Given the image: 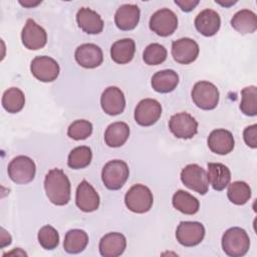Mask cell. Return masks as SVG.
I'll return each mask as SVG.
<instances>
[{"instance_id": "obj_23", "label": "cell", "mask_w": 257, "mask_h": 257, "mask_svg": "<svg viewBox=\"0 0 257 257\" xmlns=\"http://www.w3.org/2000/svg\"><path fill=\"white\" fill-rule=\"evenodd\" d=\"M207 178L214 190L222 191L230 184L231 172L221 163H209Z\"/></svg>"}, {"instance_id": "obj_36", "label": "cell", "mask_w": 257, "mask_h": 257, "mask_svg": "<svg viewBox=\"0 0 257 257\" xmlns=\"http://www.w3.org/2000/svg\"><path fill=\"white\" fill-rule=\"evenodd\" d=\"M38 242L44 249L52 250L59 243L58 232L52 226L45 225L38 232Z\"/></svg>"}, {"instance_id": "obj_33", "label": "cell", "mask_w": 257, "mask_h": 257, "mask_svg": "<svg viewBox=\"0 0 257 257\" xmlns=\"http://www.w3.org/2000/svg\"><path fill=\"white\" fill-rule=\"evenodd\" d=\"M242 100L240 103L241 111L249 116L257 114V88L254 85L244 87L241 90Z\"/></svg>"}, {"instance_id": "obj_18", "label": "cell", "mask_w": 257, "mask_h": 257, "mask_svg": "<svg viewBox=\"0 0 257 257\" xmlns=\"http://www.w3.org/2000/svg\"><path fill=\"white\" fill-rule=\"evenodd\" d=\"M126 247L125 237L117 232L105 234L99 241V253L103 257L120 256Z\"/></svg>"}, {"instance_id": "obj_12", "label": "cell", "mask_w": 257, "mask_h": 257, "mask_svg": "<svg viewBox=\"0 0 257 257\" xmlns=\"http://www.w3.org/2000/svg\"><path fill=\"white\" fill-rule=\"evenodd\" d=\"M169 128L179 139H192L198 132V122L190 113L179 112L171 116Z\"/></svg>"}, {"instance_id": "obj_32", "label": "cell", "mask_w": 257, "mask_h": 257, "mask_svg": "<svg viewBox=\"0 0 257 257\" xmlns=\"http://www.w3.org/2000/svg\"><path fill=\"white\" fill-rule=\"evenodd\" d=\"M92 159V153L90 148L86 146H80L74 148L68 155L67 165L69 168L78 170L87 167Z\"/></svg>"}, {"instance_id": "obj_29", "label": "cell", "mask_w": 257, "mask_h": 257, "mask_svg": "<svg viewBox=\"0 0 257 257\" xmlns=\"http://www.w3.org/2000/svg\"><path fill=\"white\" fill-rule=\"evenodd\" d=\"M172 203L178 211L186 215H194L199 211L200 208L198 199L183 190H179L174 194Z\"/></svg>"}, {"instance_id": "obj_8", "label": "cell", "mask_w": 257, "mask_h": 257, "mask_svg": "<svg viewBox=\"0 0 257 257\" xmlns=\"http://www.w3.org/2000/svg\"><path fill=\"white\" fill-rule=\"evenodd\" d=\"M178 27V17L169 8L156 11L150 19V29L162 37H167L175 32Z\"/></svg>"}, {"instance_id": "obj_31", "label": "cell", "mask_w": 257, "mask_h": 257, "mask_svg": "<svg viewBox=\"0 0 257 257\" xmlns=\"http://www.w3.org/2000/svg\"><path fill=\"white\" fill-rule=\"evenodd\" d=\"M227 196L233 204L244 205L251 197V189L247 183L243 181H236L228 185Z\"/></svg>"}, {"instance_id": "obj_4", "label": "cell", "mask_w": 257, "mask_h": 257, "mask_svg": "<svg viewBox=\"0 0 257 257\" xmlns=\"http://www.w3.org/2000/svg\"><path fill=\"white\" fill-rule=\"evenodd\" d=\"M124 203L130 211L143 214L151 210L154 203V197L148 187L142 184H137L126 192Z\"/></svg>"}, {"instance_id": "obj_24", "label": "cell", "mask_w": 257, "mask_h": 257, "mask_svg": "<svg viewBox=\"0 0 257 257\" xmlns=\"http://www.w3.org/2000/svg\"><path fill=\"white\" fill-rule=\"evenodd\" d=\"M152 87L161 93L173 91L179 83V75L172 69H165L156 72L152 77Z\"/></svg>"}, {"instance_id": "obj_38", "label": "cell", "mask_w": 257, "mask_h": 257, "mask_svg": "<svg viewBox=\"0 0 257 257\" xmlns=\"http://www.w3.org/2000/svg\"><path fill=\"white\" fill-rule=\"evenodd\" d=\"M175 3L183 11L190 12L199 4V0H175Z\"/></svg>"}, {"instance_id": "obj_37", "label": "cell", "mask_w": 257, "mask_h": 257, "mask_svg": "<svg viewBox=\"0 0 257 257\" xmlns=\"http://www.w3.org/2000/svg\"><path fill=\"white\" fill-rule=\"evenodd\" d=\"M243 138L246 145L252 149L257 148V124L247 126L243 132Z\"/></svg>"}, {"instance_id": "obj_10", "label": "cell", "mask_w": 257, "mask_h": 257, "mask_svg": "<svg viewBox=\"0 0 257 257\" xmlns=\"http://www.w3.org/2000/svg\"><path fill=\"white\" fill-rule=\"evenodd\" d=\"M32 75L42 82H51L55 80L59 74V65L53 58L49 56H36L30 64Z\"/></svg>"}, {"instance_id": "obj_16", "label": "cell", "mask_w": 257, "mask_h": 257, "mask_svg": "<svg viewBox=\"0 0 257 257\" xmlns=\"http://www.w3.org/2000/svg\"><path fill=\"white\" fill-rule=\"evenodd\" d=\"M75 203L78 209L86 213L95 211L99 206L98 194L85 180H82L76 188Z\"/></svg>"}, {"instance_id": "obj_35", "label": "cell", "mask_w": 257, "mask_h": 257, "mask_svg": "<svg viewBox=\"0 0 257 257\" xmlns=\"http://www.w3.org/2000/svg\"><path fill=\"white\" fill-rule=\"evenodd\" d=\"M92 134V124L85 119L74 120L67 130V135L69 138L75 141L85 140Z\"/></svg>"}, {"instance_id": "obj_40", "label": "cell", "mask_w": 257, "mask_h": 257, "mask_svg": "<svg viewBox=\"0 0 257 257\" xmlns=\"http://www.w3.org/2000/svg\"><path fill=\"white\" fill-rule=\"evenodd\" d=\"M216 3H219V4H221L222 6H225V7H228V6H230V5H233V4H235L236 3V1H230V2H225V3H223V2H220V1H216Z\"/></svg>"}, {"instance_id": "obj_13", "label": "cell", "mask_w": 257, "mask_h": 257, "mask_svg": "<svg viewBox=\"0 0 257 257\" xmlns=\"http://www.w3.org/2000/svg\"><path fill=\"white\" fill-rule=\"evenodd\" d=\"M21 40L27 49L37 50L46 44L47 34L33 19H27L21 32Z\"/></svg>"}, {"instance_id": "obj_27", "label": "cell", "mask_w": 257, "mask_h": 257, "mask_svg": "<svg viewBox=\"0 0 257 257\" xmlns=\"http://www.w3.org/2000/svg\"><path fill=\"white\" fill-rule=\"evenodd\" d=\"M130 137V127L125 122L116 121L109 124L104 132V142L108 147L118 148Z\"/></svg>"}, {"instance_id": "obj_15", "label": "cell", "mask_w": 257, "mask_h": 257, "mask_svg": "<svg viewBox=\"0 0 257 257\" xmlns=\"http://www.w3.org/2000/svg\"><path fill=\"white\" fill-rule=\"evenodd\" d=\"M102 110L109 115H116L123 111L125 98L123 92L116 86H108L100 96Z\"/></svg>"}, {"instance_id": "obj_2", "label": "cell", "mask_w": 257, "mask_h": 257, "mask_svg": "<svg viewBox=\"0 0 257 257\" xmlns=\"http://www.w3.org/2000/svg\"><path fill=\"white\" fill-rule=\"evenodd\" d=\"M250 247V239L246 231L239 227L229 228L222 237L223 251L231 257L244 256Z\"/></svg>"}, {"instance_id": "obj_25", "label": "cell", "mask_w": 257, "mask_h": 257, "mask_svg": "<svg viewBox=\"0 0 257 257\" xmlns=\"http://www.w3.org/2000/svg\"><path fill=\"white\" fill-rule=\"evenodd\" d=\"M136 51L135 41L123 38L115 41L110 47V57L117 64H125L132 61Z\"/></svg>"}, {"instance_id": "obj_34", "label": "cell", "mask_w": 257, "mask_h": 257, "mask_svg": "<svg viewBox=\"0 0 257 257\" xmlns=\"http://www.w3.org/2000/svg\"><path fill=\"white\" fill-rule=\"evenodd\" d=\"M143 58L148 65L161 64L167 59V49L159 43H152L145 48Z\"/></svg>"}, {"instance_id": "obj_19", "label": "cell", "mask_w": 257, "mask_h": 257, "mask_svg": "<svg viewBox=\"0 0 257 257\" xmlns=\"http://www.w3.org/2000/svg\"><path fill=\"white\" fill-rule=\"evenodd\" d=\"M234 146L233 135L227 130H214L208 137V147L215 154L227 155L233 151Z\"/></svg>"}, {"instance_id": "obj_11", "label": "cell", "mask_w": 257, "mask_h": 257, "mask_svg": "<svg viewBox=\"0 0 257 257\" xmlns=\"http://www.w3.org/2000/svg\"><path fill=\"white\" fill-rule=\"evenodd\" d=\"M161 114V103L154 98H145L136 106L135 120L142 126H150L159 120Z\"/></svg>"}, {"instance_id": "obj_5", "label": "cell", "mask_w": 257, "mask_h": 257, "mask_svg": "<svg viewBox=\"0 0 257 257\" xmlns=\"http://www.w3.org/2000/svg\"><path fill=\"white\" fill-rule=\"evenodd\" d=\"M194 103L204 110L214 109L219 102V90L209 81H198L192 89Z\"/></svg>"}, {"instance_id": "obj_22", "label": "cell", "mask_w": 257, "mask_h": 257, "mask_svg": "<svg viewBox=\"0 0 257 257\" xmlns=\"http://www.w3.org/2000/svg\"><path fill=\"white\" fill-rule=\"evenodd\" d=\"M76 22L78 27L88 34H98L103 29V21L99 14L87 7L77 11Z\"/></svg>"}, {"instance_id": "obj_17", "label": "cell", "mask_w": 257, "mask_h": 257, "mask_svg": "<svg viewBox=\"0 0 257 257\" xmlns=\"http://www.w3.org/2000/svg\"><path fill=\"white\" fill-rule=\"evenodd\" d=\"M76 62L84 68H95L103 61L102 50L93 43L79 45L74 52Z\"/></svg>"}, {"instance_id": "obj_21", "label": "cell", "mask_w": 257, "mask_h": 257, "mask_svg": "<svg viewBox=\"0 0 257 257\" xmlns=\"http://www.w3.org/2000/svg\"><path fill=\"white\" fill-rule=\"evenodd\" d=\"M140 8L134 4L119 6L114 14V22L118 29L123 31L133 30L140 21Z\"/></svg>"}, {"instance_id": "obj_3", "label": "cell", "mask_w": 257, "mask_h": 257, "mask_svg": "<svg viewBox=\"0 0 257 257\" xmlns=\"http://www.w3.org/2000/svg\"><path fill=\"white\" fill-rule=\"evenodd\" d=\"M130 175L128 166L121 160L107 162L101 171V180L108 190H118L126 182Z\"/></svg>"}, {"instance_id": "obj_39", "label": "cell", "mask_w": 257, "mask_h": 257, "mask_svg": "<svg viewBox=\"0 0 257 257\" xmlns=\"http://www.w3.org/2000/svg\"><path fill=\"white\" fill-rule=\"evenodd\" d=\"M40 2L41 1H37V2H31V1H24V2H22V1H20V4L25 6V7H34V6L38 5Z\"/></svg>"}, {"instance_id": "obj_7", "label": "cell", "mask_w": 257, "mask_h": 257, "mask_svg": "<svg viewBox=\"0 0 257 257\" xmlns=\"http://www.w3.org/2000/svg\"><path fill=\"white\" fill-rule=\"evenodd\" d=\"M181 181L187 188L200 195H205L209 190L207 173L197 164H190L182 170Z\"/></svg>"}, {"instance_id": "obj_20", "label": "cell", "mask_w": 257, "mask_h": 257, "mask_svg": "<svg viewBox=\"0 0 257 257\" xmlns=\"http://www.w3.org/2000/svg\"><path fill=\"white\" fill-rule=\"evenodd\" d=\"M196 29L204 36L215 35L221 26V19L219 14L212 9H205L201 11L195 18Z\"/></svg>"}, {"instance_id": "obj_6", "label": "cell", "mask_w": 257, "mask_h": 257, "mask_svg": "<svg viewBox=\"0 0 257 257\" xmlns=\"http://www.w3.org/2000/svg\"><path fill=\"white\" fill-rule=\"evenodd\" d=\"M8 176L16 184H27L35 177L36 167L27 156H17L8 165Z\"/></svg>"}, {"instance_id": "obj_14", "label": "cell", "mask_w": 257, "mask_h": 257, "mask_svg": "<svg viewBox=\"0 0 257 257\" xmlns=\"http://www.w3.org/2000/svg\"><path fill=\"white\" fill-rule=\"evenodd\" d=\"M198 43L188 37L180 38L172 43V56L178 63L189 64L195 61L199 55Z\"/></svg>"}, {"instance_id": "obj_9", "label": "cell", "mask_w": 257, "mask_h": 257, "mask_svg": "<svg viewBox=\"0 0 257 257\" xmlns=\"http://www.w3.org/2000/svg\"><path fill=\"white\" fill-rule=\"evenodd\" d=\"M205 236V227L200 222L183 221L176 230L177 241L186 247H193L202 242Z\"/></svg>"}, {"instance_id": "obj_30", "label": "cell", "mask_w": 257, "mask_h": 257, "mask_svg": "<svg viewBox=\"0 0 257 257\" xmlns=\"http://www.w3.org/2000/svg\"><path fill=\"white\" fill-rule=\"evenodd\" d=\"M25 104V96L18 87H10L4 91L2 96V105L10 113L20 111Z\"/></svg>"}, {"instance_id": "obj_28", "label": "cell", "mask_w": 257, "mask_h": 257, "mask_svg": "<svg viewBox=\"0 0 257 257\" xmlns=\"http://www.w3.org/2000/svg\"><path fill=\"white\" fill-rule=\"evenodd\" d=\"M88 244V235L80 229L69 230L64 237L63 248L69 254H77L82 252Z\"/></svg>"}, {"instance_id": "obj_26", "label": "cell", "mask_w": 257, "mask_h": 257, "mask_svg": "<svg viewBox=\"0 0 257 257\" xmlns=\"http://www.w3.org/2000/svg\"><path fill=\"white\" fill-rule=\"evenodd\" d=\"M231 25L241 34L253 33L257 29V16L249 9H242L234 14Z\"/></svg>"}, {"instance_id": "obj_1", "label": "cell", "mask_w": 257, "mask_h": 257, "mask_svg": "<svg viewBox=\"0 0 257 257\" xmlns=\"http://www.w3.org/2000/svg\"><path fill=\"white\" fill-rule=\"evenodd\" d=\"M44 189L47 198L54 205L63 206L70 201V182L60 169L48 171L44 179Z\"/></svg>"}]
</instances>
